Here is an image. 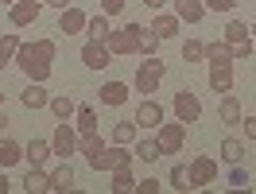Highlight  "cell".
<instances>
[{
	"label": "cell",
	"instance_id": "c3c4849f",
	"mask_svg": "<svg viewBox=\"0 0 256 194\" xmlns=\"http://www.w3.org/2000/svg\"><path fill=\"white\" fill-rule=\"evenodd\" d=\"M0 105H4V86H0Z\"/></svg>",
	"mask_w": 256,
	"mask_h": 194
},
{
	"label": "cell",
	"instance_id": "5bb4252c",
	"mask_svg": "<svg viewBox=\"0 0 256 194\" xmlns=\"http://www.w3.org/2000/svg\"><path fill=\"white\" fill-rule=\"evenodd\" d=\"M128 94H132V90H128V82H105V86L97 90V101L116 109V105H124V101H128Z\"/></svg>",
	"mask_w": 256,
	"mask_h": 194
},
{
	"label": "cell",
	"instance_id": "603a6c76",
	"mask_svg": "<svg viewBox=\"0 0 256 194\" xmlns=\"http://www.w3.org/2000/svg\"><path fill=\"white\" fill-rule=\"evenodd\" d=\"M112 194H124V190H136V178H132V163H120L112 167Z\"/></svg>",
	"mask_w": 256,
	"mask_h": 194
},
{
	"label": "cell",
	"instance_id": "60d3db41",
	"mask_svg": "<svg viewBox=\"0 0 256 194\" xmlns=\"http://www.w3.org/2000/svg\"><path fill=\"white\" fill-rule=\"evenodd\" d=\"M136 190H140V194H160V178H140Z\"/></svg>",
	"mask_w": 256,
	"mask_h": 194
},
{
	"label": "cell",
	"instance_id": "3957f363",
	"mask_svg": "<svg viewBox=\"0 0 256 194\" xmlns=\"http://www.w3.org/2000/svg\"><path fill=\"white\" fill-rule=\"evenodd\" d=\"M86 160L94 171H112L120 163H132V152H128V144H112V148H101V152H90Z\"/></svg>",
	"mask_w": 256,
	"mask_h": 194
},
{
	"label": "cell",
	"instance_id": "d6a6232c",
	"mask_svg": "<svg viewBox=\"0 0 256 194\" xmlns=\"http://www.w3.org/2000/svg\"><path fill=\"white\" fill-rule=\"evenodd\" d=\"M101 148H105V140L97 136V128H94V132H78V152H86V156H90V152H101Z\"/></svg>",
	"mask_w": 256,
	"mask_h": 194
},
{
	"label": "cell",
	"instance_id": "4316f807",
	"mask_svg": "<svg viewBox=\"0 0 256 194\" xmlns=\"http://www.w3.org/2000/svg\"><path fill=\"white\" fill-rule=\"evenodd\" d=\"M136 160H144V163H156L163 156V148H160V140H156V136H148V140H136Z\"/></svg>",
	"mask_w": 256,
	"mask_h": 194
},
{
	"label": "cell",
	"instance_id": "30bf717a",
	"mask_svg": "<svg viewBox=\"0 0 256 194\" xmlns=\"http://www.w3.org/2000/svg\"><path fill=\"white\" fill-rule=\"evenodd\" d=\"M132 120H136L140 128H160V124H163V105H160V101H152V97H144V101L136 105Z\"/></svg>",
	"mask_w": 256,
	"mask_h": 194
},
{
	"label": "cell",
	"instance_id": "9c48e42d",
	"mask_svg": "<svg viewBox=\"0 0 256 194\" xmlns=\"http://www.w3.org/2000/svg\"><path fill=\"white\" fill-rule=\"evenodd\" d=\"M175 116L182 120V124H194V120L202 116V101H198L190 90H178L175 94Z\"/></svg>",
	"mask_w": 256,
	"mask_h": 194
},
{
	"label": "cell",
	"instance_id": "f907efd6",
	"mask_svg": "<svg viewBox=\"0 0 256 194\" xmlns=\"http://www.w3.org/2000/svg\"><path fill=\"white\" fill-rule=\"evenodd\" d=\"M4 66H8V62H4V58H0V70H4Z\"/></svg>",
	"mask_w": 256,
	"mask_h": 194
},
{
	"label": "cell",
	"instance_id": "4dcf8cb0",
	"mask_svg": "<svg viewBox=\"0 0 256 194\" xmlns=\"http://www.w3.org/2000/svg\"><path fill=\"white\" fill-rule=\"evenodd\" d=\"M74 116H78V132H94L97 128V109L94 105H78Z\"/></svg>",
	"mask_w": 256,
	"mask_h": 194
},
{
	"label": "cell",
	"instance_id": "484cf974",
	"mask_svg": "<svg viewBox=\"0 0 256 194\" xmlns=\"http://www.w3.org/2000/svg\"><path fill=\"white\" fill-rule=\"evenodd\" d=\"M109 16H105V12H101V16H90L86 20V35H90V39H97V43H105V39H109Z\"/></svg>",
	"mask_w": 256,
	"mask_h": 194
},
{
	"label": "cell",
	"instance_id": "2e32d148",
	"mask_svg": "<svg viewBox=\"0 0 256 194\" xmlns=\"http://www.w3.org/2000/svg\"><path fill=\"white\" fill-rule=\"evenodd\" d=\"M218 120H222V124H240V120H244V109H240L237 97L222 94V105H218Z\"/></svg>",
	"mask_w": 256,
	"mask_h": 194
},
{
	"label": "cell",
	"instance_id": "7402d4cb",
	"mask_svg": "<svg viewBox=\"0 0 256 194\" xmlns=\"http://www.w3.org/2000/svg\"><path fill=\"white\" fill-rule=\"evenodd\" d=\"M24 190L28 194H47L50 190V175L43 171V167H32V171L24 175Z\"/></svg>",
	"mask_w": 256,
	"mask_h": 194
},
{
	"label": "cell",
	"instance_id": "ffe728a7",
	"mask_svg": "<svg viewBox=\"0 0 256 194\" xmlns=\"http://www.w3.org/2000/svg\"><path fill=\"white\" fill-rule=\"evenodd\" d=\"M175 16L182 24H198V20L206 16V4L202 0H175Z\"/></svg>",
	"mask_w": 256,
	"mask_h": 194
},
{
	"label": "cell",
	"instance_id": "ee69618b",
	"mask_svg": "<svg viewBox=\"0 0 256 194\" xmlns=\"http://www.w3.org/2000/svg\"><path fill=\"white\" fill-rule=\"evenodd\" d=\"M144 4H148V8H156V12H160V8L167 4V0H144Z\"/></svg>",
	"mask_w": 256,
	"mask_h": 194
},
{
	"label": "cell",
	"instance_id": "f546056e",
	"mask_svg": "<svg viewBox=\"0 0 256 194\" xmlns=\"http://www.w3.org/2000/svg\"><path fill=\"white\" fill-rule=\"evenodd\" d=\"M222 160L225 163H240L244 160V140H233V136L222 140Z\"/></svg>",
	"mask_w": 256,
	"mask_h": 194
},
{
	"label": "cell",
	"instance_id": "52a82bcc",
	"mask_svg": "<svg viewBox=\"0 0 256 194\" xmlns=\"http://www.w3.org/2000/svg\"><path fill=\"white\" fill-rule=\"evenodd\" d=\"M39 16H43V0H16V4H8L12 28H28V24H35Z\"/></svg>",
	"mask_w": 256,
	"mask_h": 194
},
{
	"label": "cell",
	"instance_id": "ac0fdd59",
	"mask_svg": "<svg viewBox=\"0 0 256 194\" xmlns=\"http://www.w3.org/2000/svg\"><path fill=\"white\" fill-rule=\"evenodd\" d=\"M54 156V148H50V140H32V144H24V160L32 163V167H43V163Z\"/></svg>",
	"mask_w": 256,
	"mask_h": 194
},
{
	"label": "cell",
	"instance_id": "74e56055",
	"mask_svg": "<svg viewBox=\"0 0 256 194\" xmlns=\"http://www.w3.org/2000/svg\"><path fill=\"white\" fill-rule=\"evenodd\" d=\"M252 50H256V39L248 35L244 43H237V47H233V58H252Z\"/></svg>",
	"mask_w": 256,
	"mask_h": 194
},
{
	"label": "cell",
	"instance_id": "bcb514c9",
	"mask_svg": "<svg viewBox=\"0 0 256 194\" xmlns=\"http://www.w3.org/2000/svg\"><path fill=\"white\" fill-rule=\"evenodd\" d=\"M4 124H8V116H4V105H0V128H4Z\"/></svg>",
	"mask_w": 256,
	"mask_h": 194
},
{
	"label": "cell",
	"instance_id": "7a4b0ae2",
	"mask_svg": "<svg viewBox=\"0 0 256 194\" xmlns=\"http://www.w3.org/2000/svg\"><path fill=\"white\" fill-rule=\"evenodd\" d=\"M163 74H167V62H163L160 54H148L144 62H140V70H136V82H132V86H136L144 97H152L156 90H160Z\"/></svg>",
	"mask_w": 256,
	"mask_h": 194
},
{
	"label": "cell",
	"instance_id": "f35d334b",
	"mask_svg": "<svg viewBox=\"0 0 256 194\" xmlns=\"http://www.w3.org/2000/svg\"><path fill=\"white\" fill-rule=\"evenodd\" d=\"M206 4V12H233L237 8V0H202Z\"/></svg>",
	"mask_w": 256,
	"mask_h": 194
},
{
	"label": "cell",
	"instance_id": "d4e9b609",
	"mask_svg": "<svg viewBox=\"0 0 256 194\" xmlns=\"http://www.w3.org/2000/svg\"><path fill=\"white\" fill-rule=\"evenodd\" d=\"M50 190H74V167L62 160V167L50 171Z\"/></svg>",
	"mask_w": 256,
	"mask_h": 194
},
{
	"label": "cell",
	"instance_id": "4fadbf2b",
	"mask_svg": "<svg viewBox=\"0 0 256 194\" xmlns=\"http://www.w3.org/2000/svg\"><path fill=\"white\" fill-rule=\"evenodd\" d=\"M210 90L222 97L233 90V62H218V66H210Z\"/></svg>",
	"mask_w": 256,
	"mask_h": 194
},
{
	"label": "cell",
	"instance_id": "5b68a950",
	"mask_svg": "<svg viewBox=\"0 0 256 194\" xmlns=\"http://www.w3.org/2000/svg\"><path fill=\"white\" fill-rule=\"evenodd\" d=\"M190 190H202V186H210V182H218V160H210V156H198V160H190Z\"/></svg>",
	"mask_w": 256,
	"mask_h": 194
},
{
	"label": "cell",
	"instance_id": "9a60e30c",
	"mask_svg": "<svg viewBox=\"0 0 256 194\" xmlns=\"http://www.w3.org/2000/svg\"><path fill=\"white\" fill-rule=\"evenodd\" d=\"M148 28H152V32L160 35V39H175V35H178V28H182V20H178L175 12H160V16L152 20Z\"/></svg>",
	"mask_w": 256,
	"mask_h": 194
},
{
	"label": "cell",
	"instance_id": "6da1fadb",
	"mask_svg": "<svg viewBox=\"0 0 256 194\" xmlns=\"http://www.w3.org/2000/svg\"><path fill=\"white\" fill-rule=\"evenodd\" d=\"M54 39H35V43H20L16 50V66L24 70L28 82H43L47 86L50 78V58H54Z\"/></svg>",
	"mask_w": 256,
	"mask_h": 194
},
{
	"label": "cell",
	"instance_id": "b9f144b4",
	"mask_svg": "<svg viewBox=\"0 0 256 194\" xmlns=\"http://www.w3.org/2000/svg\"><path fill=\"white\" fill-rule=\"evenodd\" d=\"M240 124H244V136H248V140H256V116H248V120H240Z\"/></svg>",
	"mask_w": 256,
	"mask_h": 194
},
{
	"label": "cell",
	"instance_id": "836d02e7",
	"mask_svg": "<svg viewBox=\"0 0 256 194\" xmlns=\"http://www.w3.org/2000/svg\"><path fill=\"white\" fill-rule=\"evenodd\" d=\"M167 182H171L175 190H190V171H186L182 163H175V167H171V175H167Z\"/></svg>",
	"mask_w": 256,
	"mask_h": 194
},
{
	"label": "cell",
	"instance_id": "f6af8a7d",
	"mask_svg": "<svg viewBox=\"0 0 256 194\" xmlns=\"http://www.w3.org/2000/svg\"><path fill=\"white\" fill-rule=\"evenodd\" d=\"M8 186H12V182H8V175H0V194H8Z\"/></svg>",
	"mask_w": 256,
	"mask_h": 194
},
{
	"label": "cell",
	"instance_id": "cb8c5ba5",
	"mask_svg": "<svg viewBox=\"0 0 256 194\" xmlns=\"http://www.w3.org/2000/svg\"><path fill=\"white\" fill-rule=\"evenodd\" d=\"M206 58H210V66H218V62H237V58H233V43H225V39L206 43Z\"/></svg>",
	"mask_w": 256,
	"mask_h": 194
},
{
	"label": "cell",
	"instance_id": "7dc6e473",
	"mask_svg": "<svg viewBox=\"0 0 256 194\" xmlns=\"http://www.w3.org/2000/svg\"><path fill=\"white\" fill-rule=\"evenodd\" d=\"M248 32H252V39H256V24H248Z\"/></svg>",
	"mask_w": 256,
	"mask_h": 194
},
{
	"label": "cell",
	"instance_id": "1f68e13d",
	"mask_svg": "<svg viewBox=\"0 0 256 194\" xmlns=\"http://www.w3.org/2000/svg\"><path fill=\"white\" fill-rule=\"evenodd\" d=\"M248 35H252V32H248V24H240V20H233V24L225 28V35H222V39H225V43H233V47H237V43H244Z\"/></svg>",
	"mask_w": 256,
	"mask_h": 194
},
{
	"label": "cell",
	"instance_id": "8fae6325",
	"mask_svg": "<svg viewBox=\"0 0 256 194\" xmlns=\"http://www.w3.org/2000/svg\"><path fill=\"white\" fill-rule=\"evenodd\" d=\"M82 62L90 66V70H105V66L112 62V54H109V47H105V43H97V39H90V43L82 47Z\"/></svg>",
	"mask_w": 256,
	"mask_h": 194
},
{
	"label": "cell",
	"instance_id": "f1b7e54d",
	"mask_svg": "<svg viewBox=\"0 0 256 194\" xmlns=\"http://www.w3.org/2000/svg\"><path fill=\"white\" fill-rule=\"evenodd\" d=\"M136 132H140L136 120H116V128H112V144H136Z\"/></svg>",
	"mask_w": 256,
	"mask_h": 194
},
{
	"label": "cell",
	"instance_id": "44dd1931",
	"mask_svg": "<svg viewBox=\"0 0 256 194\" xmlns=\"http://www.w3.org/2000/svg\"><path fill=\"white\" fill-rule=\"evenodd\" d=\"M20 160H24V144L12 140V136H4V140H0V167L8 171V167H16Z\"/></svg>",
	"mask_w": 256,
	"mask_h": 194
},
{
	"label": "cell",
	"instance_id": "7c38bea8",
	"mask_svg": "<svg viewBox=\"0 0 256 194\" xmlns=\"http://www.w3.org/2000/svg\"><path fill=\"white\" fill-rule=\"evenodd\" d=\"M86 12H82V8H74V4H70V8H62V12H58V32L62 35H78V32H86Z\"/></svg>",
	"mask_w": 256,
	"mask_h": 194
},
{
	"label": "cell",
	"instance_id": "e575fe53",
	"mask_svg": "<svg viewBox=\"0 0 256 194\" xmlns=\"http://www.w3.org/2000/svg\"><path fill=\"white\" fill-rule=\"evenodd\" d=\"M182 58H186V62L206 58V43H202V39H186V43H182Z\"/></svg>",
	"mask_w": 256,
	"mask_h": 194
},
{
	"label": "cell",
	"instance_id": "277c9868",
	"mask_svg": "<svg viewBox=\"0 0 256 194\" xmlns=\"http://www.w3.org/2000/svg\"><path fill=\"white\" fill-rule=\"evenodd\" d=\"M156 140H160L163 156H175V152H182V140H186V124L182 120H163L160 128H156Z\"/></svg>",
	"mask_w": 256,
	"mask_h": 194
},
{
	"label": "cell",
	"instance_id": "e0dca14e",
	"mask_svg": "<svg viewBox=\"0 0 256 194\" xmlns=\"http://www.w3.org/2000/svg\"><path fill=\"white\" fill-rule=\"evenodd\" d=\"M47 90H43V82H28V90L20 94V105L24 109H47Z\"/></svg>",
	"mask_w": 256,
	"mask_h": 194
},
{
	"label": "cell",
	"instance_id": "7bdbcfd3",
	"mask_svg": "<svg viewBox=\"0 0 256 194\" xmlns=\"http://www.w3.org/2000/svg\"><path fill=\"white\" fill-rule=\"evenodd\" d=\"M43 4H50V8H58V12H62V8H70L74 0H43Z\"/></svg>",
	"mask_w": 256,
	"mask_h": 194
},
{
	"label": "cell",
	"instance_id": "d590c367",
	"mask_svg": "<svg viewBox=\"0 0 256 194\" xmlns=\"http://www.w3.org/2000/svg\"><path fill=\"white\" fill-rule=\"evenodd\" d=\"M16 50H20V35H4V39H0V58H4V62H12Z\"/></svg>",
	"mask_w": 256,
	"mask_h": 194
},
{
	"label": "cell",
	"instance_id": "8992f818",
	"mask_svg": "<svg viewBox=\"0 0 256 194\" xmlns=\"http://www.w3.org/2000/svg\"><path fill=\"white\" fill-rule=\"evenodd\" d=\"M105 47H109L112 58H120V54H132V50H136V24H128V28H112L109 39H105Z\"/></svg>",
	"mask_w": 256,
	"mask_h": 194
},
{
	"label": "cell",
	"instance_id": "ba28073f",
	"mask_svg": "<svg viewBox=\"0 0 256 194\" xmlns=\"http://www.w3.org/2000/svg\"><path fill=\"white\" fill-rule=\"evenodd\" d=\"M50 148H54V156H58V160H70V156L78 152V132L70 128L66 120H58V128L50 132Z\"/></svg>",
	"mask_w": 256,
	"mask_h": 194
},
{
	"label": "cell",
	"instance_id": "8d00e7d4",
	"mask_svg": "<svg viewBox=\"0 0 256 194\" xmlns=\"http://www.w3.org/2000/svg\"><path fill=\"white\" fill-rule=\"evenodd\" d=\"M229 186H233V190H240V186H248V171H244L240 163H233V171H229Z\"/></svg>",
	"mask_w": 256,
	"mask_h": 194
},
{
	"label": "cell",
	"instance_id": "83f0119b",
	"mask_svg": "<svg viewBox=\"0 0 256 194\" xmlns=\"http://www.w3.org/2000/svg\"><path fill=\"white\" fill-rule=\"evenodd\" d=\"M47 109L54 113V120H70V116L78 113V105H74L70 97H50V101H47Z\"/></svg>",
	"mask_w": 256,
	"mask_h": 194
},
{
	"label": "cell",
	"instance_id": "681fc988",
	"mask_svg": "<svg viewBox=\"0 0 256 194\" xmlns=\"http://www.w3.org/2000/svg\"><path fill=\"white\" fill-rule=\"evenodd\" d=\"M0 4H16V0H0Z\"/></svg>",
	"mask_w": 256,
	"mask_h": 194
},
{
	"label": "cell",
	"instance_id": "ab89813d",
	"mask_svg": "<svg viewBox=\"0 0 256 194\" xmlns=\"http://www.w3.org/2000/svg\"><path fill=\"white\" fill-rule=\"evenodd\" d=\"M124 4H128V0H101V12H105V16H120Z\"/></svg>",
	"mask_w": 256,
	"mask_h": 194
},
{
	"label": "cell",
	"instance_id": "d6986e66",
	"mask_svg": "<svg viewBox=\"0 0 256 194\" xmlns=\"http://www.w3.org/2000/svg\"><path fill=\"white\" fill-rule=\"evenodd\" d=\"M136 54H160V35L152 32V28H144V24H136Z\"/></svg>",
	"mask_w": 256,
	"mask_h": 194
}]
</instances>
